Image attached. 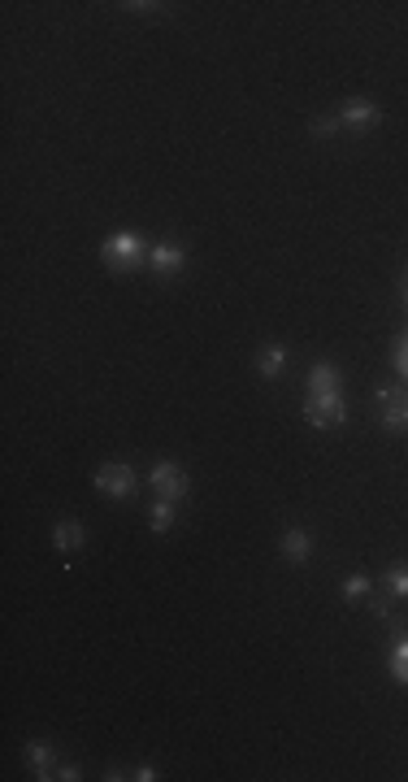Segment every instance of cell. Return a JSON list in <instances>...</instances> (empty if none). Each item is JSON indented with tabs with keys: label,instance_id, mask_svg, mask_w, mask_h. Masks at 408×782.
I'll use <instances>...</instances> for the list:
<instances>
[{
	"label": "cell",
	"instance_id": "cell-4",
	"mask_svg": "<svg viewBox=\"0 0 408 782\" xmlns=\"http://www.w3.org/2000/svg\"><path fill=\"white\" fill-rule=\"evenodd\" d=\"M148 483H153V492H157V500H183L187 495V470L178 465V461H157L153 465V474H148Z\"/></svg>",
	"mask_w": 408,
	"mask_h": 782
},
{
	"label": "cell",
	"instance_id": "cell-5",
	"mask_svg": "<svg viewBox=\"0 0 408 782\" xmlns=\"http://www.w3.org/2000/svg\"><path fill=\"white\" fill-rule=\"evenodd\" d=\"M334 118H339V126H343V130H352V135H365V130H373V126L382 122V109H378L373 100H365V96H357V100H348V105L334 114Z\"/></svg>",
	"mask_w": 408,
	"mask_h": 782
},
{
	"label": "cell",
	"instance_id": "cell-21",
	"mask_svg": "<svg viewBox=\"0 0 408 782\" xmlns=\"http://www.w3.org/2000/svg\"><path fill=\"white\" fill-rule=\"evenodd\" d=\"M130 778H135V782H153V778H157V770H153V765H135V770H130Z\"/></svg>",
	"mask_w": 408,
	"mask_h": 782
},
{
	"label": "cell",
	"instance_id": "cell-15",
	"mask_svg": "<svg viewBox=\"0 0 408 782\" xmlns=\"http://www.w3.org/2000/svg\"><path fill=\"white\" fill-rule=\"evenodd\" d=\"M148 522H153V531H157V535L174 531V522H178V500H157V504H153V517H148Z\"/></svg>",
	"mask_w": 408,
	"mask_h": 782
},
{
	"label": "cell",
	"instance_id": "cell-14",
	"mask_svg": "<svg viewBox=\"0 0 408 782\" xmlns=\"http://www.w3.org/2000/svg\"><path fill=\"white\" fill-rule=\"evenodd\" d=\"M369 591H373V578L369 574H348L343 578V587H339V600L357 604V600H369Z\"/></svg>",
	"mask_w": 408,
	"mask_h": 782
},
{
	"label": "cell",
	"instance_id": "cell-20",
	"mask_svg": "<svg viewBox=\"0 0 408 782\" xmlns=\"http://www.w3.org/2000/svg\"><path fill=\"white\" fill-rule=\"evenodd\" d=\"M57 778H66V782H79V765H70V761H61V770H57Z\"/></svg>",
	"mask_w": 408,
	"mask_h": 782
},
{
	"label": "cell",
	"instance_id": "cell-23",
	"mask_svg": "<svg viewBox=\"0 0 408 782\" xmlns=\"http://www.w3.org/2000/svg\"><path fill=\"white\" fill-rule=\"evenodd\" d=\"M400 300H404V309H408V274H404V291H400Z\"/></svg>",
	"mask_w": 408,
	"mask_h": 782
},
{
	"label": "cell",
	"instance_id": "cell-13",
	"mask_svg": "<svg viewBox=\"0 0 408 782\" xmlns=\"http://www.w3.org/2000/svg\"><path fill=\"white\" fill-rule=\"evenodd\" d=\"M382 587H387V596H391V600H408V561H396V565H387V574H382Z\"/></svg>",
	"mask_w": 408,
	"mask_h": 782
},
{
	"label": "cell",
	"instance_id": "cell-11",
	"mask_svg": "<svg viewBox=\"0 0 408 782\" xmlns=\"http://www.w3.org/2000/svg\"><path fill=\"white\" fill-rule=\"evenodd\" d=\"M82 522H75V517H61L57 526H52V548L57 552H79L82 548Z\"/></svg>",
	"mask_w": 408,
	"mask_h": 782
},
{
	"label": "cell",
	"instance_id": "cell-19",
	"mask_svg": "<svg viewBox=\"0 0 408 782\" xmlns=\"http://www.w3.org/2000/svg\"><path fill=\"white\" fill-rule=\"evenodd\" d=\"M309 130H313V135H334V130H339V118H313Z\"/></svg>",
	"mask_w": 408,
	"mask_h": 782
},
{
	"label": "cell",
	"instance_id": "cell-3",
	"mask_svg": "<svg viewBox=\"0 0 408 782\" xmlns=\"http://www.w3.org/2000/svg\"><path fill=\"white\" fill-rule=\"evenodd\" d=\"M91 483H96V492L109 495V500H130L135 495V470L126 461H105Z\"/></svg>",
	"mask_w": 408,
	"mask_h": 782
},
{
	"label": "cell",
	"instance_id": "cell-10",
	"mask_svg": "<svg viewBox=\"0 0 408 782\" xmlns=\"http://www.w3.org/2000/svg\"><path fill=\"white\" fill-rule=\"evenodd\" d=\"M304 391L309 396H330V391H339V370L330 366V361H318L309 378H304Z\"/></svg>",
	"mask_w": 408,
	"mask_h": 782
},
{
	"label": "cell",
	"instance_id": "cell-16",
	"mask_svg": "<svg viewBox=\"0 0 408 782\" xmlns=\"http://www.w3.org/2000/svg\"><path fill=\"white\" fill-rule=\"evenodd\" d=\"M391 678H396L400 687H408V635H400L396 648H391Z\"/></svg>",
	"mask_w": 408,
	"mask_h": 782
},
{
	"label": "cell",
	"instance_id": "cell-18",
	"mask_svg": "<svg viewBox=\"0 0 408 782\" xmlns=\"http://www.w3.org/2000/svg\"><path fill=\"white\" fill-rule=\"evenodd\" d=\"M369 609H373V618L378 621H391V600H382V596L369 591Z\"/></svg>",
	"mask_w": 408,
	"mask_h": 782
},
{
	"label": "cell",
	"instance_id": "cell-8",
	"mask_svg": "<svg viewBox=\"0 0 408 782\" xmlns=\"http://www.w3.org/2000/svg\"><path fill=\"white\" fill-rule=\"evenodd\" d=\"M183 261H187V252H183V244H178V240H161V244L148 252V265H153L161 279L178 274V270H183Z\"/></svg>",
	"mask_w": 408,
	"mask_h": 782
},
{
	"label": "cell",
	"instance_id": "cell-9",
	"mask_svg": "<svg viewBox=\"0 0 408 782\" xmlns=\"http://www.w3.org/2000/svg\"><path fill=\"white\" fill-rule=\"evenodd\" d=\"M279 548H283V557L291 561V565H304V561L313 557V535H309L304 526H286Z\"/></svg>",
	"mask_w": 408,
	"mask_h": 782
},
{
	"label": "cell",
	"instance_id": "cell-17",
	"mask_svg": "<svg viewBox=\"0 0 408 782\" xmlns=\"http://www.w3.org/2000/svg\"><path fill=\"white\" fill-rule=\"evenodd\" d=\"M391 366H396V374L408 383V335L396 339V348H391Z\"/></svg>",
	"mask_w": 408,
	"mask_h": 782
},
{
	"label": "cell",
	"instance_id": "cell-2",
	"mask_svg": "<svg viewBox=\"0 0 408 782\" xmlns=\"http://www.w3.org/2000/svg\"><path fill=\"white\" fill-rule=\"evenodd\" d=\"M304 422H309L313 430H334V426H343V422H348L343 396H339V391H330V396H304Z\"/></svg>",
	"mask_w": 408,
	"mask_h": 782
},
{
	"label": "cell",
	"instance_id": "cell-6",
	"mask_svg": "<svg viewBox=\"0 0 408 782\" xmlns=\"http://www.w3.org/2000/svg\"><path fill=\"white\" fill-rule=\"evenodd\" d=\"M378 405H382V426L387 430H408V387H378Z\"/></svg>",
	"mask_w": 408,
	"mask_h": 782
},
{
	"label": "cell",
	"instance_id": "cell-24",
	"mask_svg": "<svg viewBox=\"0 0 408 782\" xmlns=\"http://www.w3.org/2000/svg\"><path fill=\"white\" fill-rule=\"evenodd\" d=\"M404 335H408V330H404Z\"/></svg>",
	"mask_w": 408,
	"mask_h": 782
},
{
	"label": "cell",
	"instance_id": "cell-12",
	"mask_svg": "<svg viewBox=\"0 0 408 782\" xmlns=\"http://www.w3.org/2000/svg\"><path fill=\"white\" fill-rule=\"evenodd\" d=\"M286 366V348L283 344H265L261 352H256V370L265 374V378H279Z\"/></svg>",
	"mask_w": 408,
	"mask_h": 782
},
{
	"label": "cell",
	"instance_id": "cell-22",
	"mask_svg": "<svg viewBox=\"0 0 408 782\" xmlns=\"http://www.w3.org/2000/svg\"><path fill=\"white\" fill-rule=\"evenodd\" d=\"M126 9H135V13H157L165 4H144V0H135V4H126ZM165 13H169V9H165Z\"/></svg>",
	"mask_w": 408,
	"mask_h": 782
},
{
	"label": "cell",
	"instance_id": "cell-1",
	"mask_svg": "<svg viewBox=\"0 0 408 782\" xmlns=\"http://www.w3.org/2000/svg\"><path fill=\"white\" fill-rule=\"evenodd\" d=\"M148 252H153V248L144 244L135 231H118V235H109V240L100 244L105 265H109V270H118V274H130V270L148 265Z\"/></svg>",
	"mask_w": 408,
	"mask_h": 782
},
{
	"label": "cell",
	"instance_id": "cell-7",
	"mask_svg": "<svg viewBox=\"0 0 408 782\" xmlns=\"http://www.w3.org/2000/svg\"><path fill=\"white\" fill-rule=\"evenodd\" d=\"M22 756H27V765H31V774L40 782H48V778H57V770H61V761H57V752L48 747V743H40V739H31L27 747H22Z\"/></svg>",
	"mask_w": 408,
	"mask_h": 782
}]
</instances>
